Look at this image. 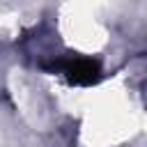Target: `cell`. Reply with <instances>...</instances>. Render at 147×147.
<instances>
[{"label":"cell","mask_w":147,"mask_h":147,"mask_svg":"<svg viewBox=\"0 0 147 147\" xmlns=\"http://www.w3.org/2000/svg\"><path fill=\"white\" fill-rule=\"evenodd\" d=\"M53 71H62L69 83L76 85H94L101 78V67L96 60L90 57H69V60H57L51 64Z\"/></svg>","instance_id":"cell-1"}]
</instances>
